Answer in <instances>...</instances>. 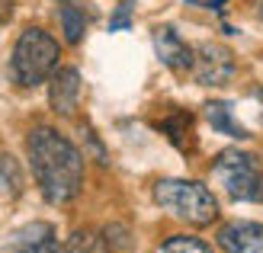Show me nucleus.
Segmentation results:
<instances>
[{
    "mask_svg": "<svg viewBox=\"0 0 263 253\" xmlns=\"http://www.w3.org/2000/svg\"><path fill=\"white\" fill-rule=\"evenodd\" d=\"M29 164L35 173V183L51 205H64L81 192L84 183V157L61 131L39 125L26 138Z\"/></svg>",
    "mask_w": 263,
    "mask_h": 253,
    "instance_id": "f257e3e1",
    "label": "nucleus"
},
{
    "mask_svg": "<svg viewBox=\"0 0 263 253\" xmlns=\"http://www.w3.org/2000/svg\"><path fill=\"white\" fill-rule=\"evenodd\" d=\"M154 202L167 208L174 218L193 224V228H205L218 218V202L215 196L205 189L202 183L193 180H161L154 183Z\"/></svg>",
    "mask_w": 263,
    "mask_h": 253,
    "instance_id": "f03ea898",
    "label": "nucleus"
},
{
    "mask_svg": "<svg viewBox=\"0 0 263 253\" xmlns=\"http://www.w3.org/2000/svg\"><path fill=\"white\" fill-rule=\"evenodd\" d=\"M58 42L51 38L45 29H23V35L13 45V58H10V71L13 81L20 87H39L42 81H48V74L58 64Z\"/></svg>",
    "mask_w": 263,
    "mask_h": 253,
    "instance_id": "7ed1b4c3",
    "label": "nucleus"
},
{
    "mask_svg": "<svg viewBox=\"0 0 263 253\" xmlns=\"http://www.w3.org/2000/svg\"><path fill=\"white\" fill-rule=\"evenodd\" d=\"M212 173L221 180L225 192L231 199H238V202H244V199H260V192H263L260 161L254 154H247V151H234V148L221 151L215 167H212Z\"/></svg>",
    "mask_w": 263,
    "mask_h": 253,
    "instance_id": "20e7f679",
    "label": "nucleus"
},
{
    "mask_svg": "<svg viewBox=\"0 0 263 253\" xmlns=\"http://www.w3.org/2000/svg\"><path fill=\"white\" fill-rule=\"evenodd\" d=\"M193 77L205 87H218L228 84L234 77V58L228 48H221L215 42H205L196 48V61H193Z\"/></svg>",
    "mask_w": 263,
    "mask_h": 253,
    "instance_id": "39448f33",
    "label": "nucleus"
},
{
    "mask_svg": "<svg viewBox=\"0 0 263 253\" xmlns=\"http://www.w3.org/2000/svg\"><path fill=\"white\" fill-rule=\"evenodd\" d=\"M0 253H61V247L55 241V228L45 221H35L13 231L0 247Z\"/></svg>",
    "mask_w": 263,
    "mask_h": 253,
    "instance_id": "423d86ee",
    "label": "nucleus"
},
{
    "mask_svg": "<svg viewBox=\"0 0 263 253\" xmlns=\"http://www.w3.org/2000/svg\"><path fill=\"white\" fill-rule=\"evenodd\" d=\"M154 51L170 71H193V61H196V51L183 42V35L174 29V26H157L154 29Z\"/></svg>",
    "mask_w": 263,
    "mask_h": 253,
    "instance_id": "0eeeda50",
    "label": "nucleus"
},
{
    "mask_svg": "<svg viewBox=\"0 0 263 253\" xmlns=\"http://www.w3.org/2000/svg\"><path fill=\"white\" fill-rule=\"evenodd\" d=\"M218 244L225 253H263V224L231 221L218 231Z\"/></svg>",
    "mask_w": 263,
    "mask_h": 253,
    "instance_id": "6e6552de",
    "label": "nucleus"
},
{
    "mask_svg": "<svg viewBox=\"0 0 263 253\" xmlns=\"http://www.w3.org/2000/svg\"><path fill=\"white\" fill-rule=\"evenodd\" d=\"M77 100H81V74L74 68H61L51 77V90H48V103L58 115H71L77 109Z\"/></svg>",
    "mask_w": 263,
    "mask_h": 253,
    "instance_id": "1a4fd4ad",
    "label": "nucleus"
},
{
    "mask_svg": "<svg viewBox=\"0 0 263 253\" xmlns=\"http://www.w3.org/2000/svg\"><path fill=\"white\" fill-rule=\"evenodd\" d=\"M205 115H209V122H212L218 131H225V135H234V138H247V135H251V131H244V125L234 122V106L231 103H209Z\"/></svg>",
    "mask_w": 263,
    "mask_h": 253,
    "instance_id": "9d476101",
    "label": "nucleus"
},
{
    "mask_svg": "<svg viewBox=\"0 0 263 253\" xmlns=\"http://www.w3.org/2000/svg\"><path fill=\"white\" fill-rule=\"evenodd\" d=\"M58 13H61V26H64V38H68L71 45H77L81 35H84V29H87V13L77 7L74 0H61Z\"/></svg>",
    "mask_w": 263,
    "mask_h": 253,
    "instance_id": "9b49d317",
    "label": "nucleus"
},
{
    "mask_svg": "<svg viewBox=\"0 0 263 253\" xmlns=\"http://www.w3.org/2000/svg\"><path fill=\"white\" fill-rule=\"evenodd\" d=\"M23 192V173L10 154H0V199H16Z\"/></svg>",
    "mask_w": 263,
    "mask_h": 253,
    "instance_id": "f8f14e48",
    "label": "nucleus"
},
{
    "mask_svg": "<svg viewBox=\"0 0 263 253\" xmlns=\"http://www.w3.org/2000/svg\"><path fill=\"white\" fill-rule=\"evenodd\" d=\"M64 253H109V244H106V237H103V234L77 231V234H71Z\"/></svg>",
    "mask_w": 263,
    "mask_h": 253,
    "instance_id": "ddd939ff",
    "label": "nucleus"
},
{
    "mask_svg": "<svg viewBox=\"0 0 263 253\" xmlns=\"http://www.w3.org/2000/svg\"><path fill=\"white\" fill-rule=\"evenodd\" d=\"M190 125H193V115L190 112H174V119H170V122H164L161 128H164V135L170 138L177 144V148H186V131H190Z\"/></svg>",
    "mask_w": 263,
    "mask_h": 253,
    "instance_id": "4468645a",
    "label": "nucleus"
},
{
    "mask_svg": "<svg viewBox=\"0 0 263 253\" xmlns=\"http://www.w3.org/2000/svg\"><path fill=\"white\" fill-rule=\"evenodd\" d=\"M164 253H212V247L202 244L199 237L177 234V237H167V241H164Z\"/></svg>",
    "mask_w": 263,
    "mask_h": 253,
    "instance_id": "2eb2a0df",
    "label": "nucleus"
},
{
    "mask_svg": "<svg viewBox=\"0 0 263 253\" xmlns=\"http://www.w3.org/2000/svg\"><path fill=\"white\" fill-rule=\"evenodd\" d=\"M128 13H132V0H125L122 10L112 16V29H128Z\"/></svg>",
    "mask_w": 263,
    "mask_h": 253,
    "instance_id": "dca6fc26",
    "label": "nucleus"
},
{
    "mask_svg": "<svg viewBox=\"0 0 263 253\" xmlns=\"http://www.w3.org/2000/svg\"><path fill=\"white\" fill-rule=\"evenodd\" d=\"M13 16V0H0V26Z\"/></svg>",
    "mask_w": 263,
    "mask_h": 253,
    "instance_id": "f3484780",
    "label": "nucleus"
},
{
    "mask_svg": "<svg viewBox=\"0 0 263 253\" xmlns=\"http://www.w3.org/2000/svg\"><path fill=\"white\" fill-rule=\"evenodd\" d=\"M257 16L263 20V0H257Z\"/></svg>",
    "mask_w": 263,
    "mask_h": 253,
    "instance_id": "a211bd4d",
    "label": "nucleus"
},
{
    "mask_svg": "<svg viewBox=\"0 0 263 253\" xmlns=\"http://www.w3.org/2000/svg\"><path fill=\"white\" fill-rule=\"evenodd\" d=\"M221 4H225V0H209V7H221Z\"/></svg>",
    "mask_w": 263,
    "mask_h": 253,
    "instance_id": "6ab92c4d",
    "label": "nucleus"
}]
</instances>
